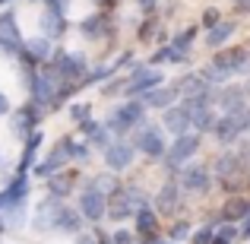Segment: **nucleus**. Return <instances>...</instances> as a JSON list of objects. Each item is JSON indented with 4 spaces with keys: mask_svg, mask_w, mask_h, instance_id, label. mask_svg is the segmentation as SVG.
I'll use <instances>...</instances> for the list:
<instances>
[{
    "mask_svg": "<svg viewBox=\"0 0 250 244\" xmlns=\"http://www.w3.org/2000/svg\"><path fill=\"white\" fill-rule=\"evenodd\" d=\"M177 89H174V83H162L159 89H152V92H146V95L140 98L143 105H146V111H165V108H171V105H177Z\"/></svg>",
    "mask_w": 250,
    "mask_h": 244,
    "instance_id": "a211bd4d",
    "label": "nucleus"
},
{
    "mask_svg": "<svg viewBox=\"0 0 250 244\" xmlns=\"http://www.w3.org/2000/svg\"><path fill=\"white\" fill-rule=\"evenodd\" d=\"M234 241H238V225H231V222H222V225H215L212 241H209V244H234Z\"/></svg>",
    "mask_w": 250,
    "mask_h": 244,
    "instance_id": "4c0bfd02",
    "label": "nucleus"
},
{
    "mask_svg": "<svg viewBox=\"0 0 250 244\" xmlns=\"http://www.w3.org/2000/svg\"><path fill=\"white\" fill-rule=\"evenodd\" d=\"M0 3H6V0H0Z\"/></svg>",
    "mask_w": 250,
    "mask_h": 244,
    "instance_id": "6e6d98bb",
    "label": "nucleus"
},
{
    "mask_svg": "<svg viewBox=\"0 0 250 244\" xmlns=\"http://www.w3.org/2000/svg\"><path fill=\"white\" fill-rule=\"evenodd\" d=\"M234 6H238V13H250V0H234Z\"/></svg>",
    "mask_w": 250,
    "mask_h": 244,
    "instance_id": "603ef678",
    "label": "nucleus"
},
{
    "mask_svg": "<svg viewBox=\"0 0 250 244\" xmlns=\"http://www.w3.org/2000/svg\"><path fill=\"white\" fill-rule=\"evenodd\" d=\"M42 140H44V133L42 130H32L29 136H25V149H22V159H19L16 165V175H29L32 168H35V155H38V146H42Z\"/></svg>",
    "mask_w": 250,
    "mask_h": 244,
    "instance_id": "b1692460",
    "label": "nucleus"
},
{
    "mask_svg": "<svg viewBox=\"0 0 250 244\" xmlns=\"http://www.w3.org/2000/svg\"><path fill=\"white\" fill-rule=\"evenodd\" d=\"M67 200H57V197H44L42 203L35 206V219H32V228L35 232H54V219L61 213V206Z\"/></svg>",
    "mask_w": 250,
    "mask_h": 244,
    "instance_id": "f3484780",
    "label": "nucleus"
},
{
    "mask_svg": "<svg viewBox=\"0 0 250 244\" xmlns=\"http://www.w3.org/2000/svg\"><path fill=\"white\" fill-rule=\"evenodd\" d=\"M73 184H76V175L73 171H57L54 177H48V197H57V200H67L70 197V190H73Z\"/></svg>",
    "mask_w": 250,
    "mask_h": 244,
    "instance_id": "a878e982",
    "label": "nucleus"
},
{
    "mask_svg": "<svg viewBox=\"0 0 250 244\" xmlns=\"http://www.w3.org/2000/svg\"><path fill=\"white\" fill-rule=\"evenodd\" d=\"M89 184H92L95 190H102L104 197H111L117 187H121V181H117V177L111 175V171H104V175H95V177H89Z\"/></svg>",
    "mask_w": 250,
    "mask_h": 244,
    "instance_id": "e433bc0d",
    "label": "nucleus"
},
{
    "mask_svg": "<svg viewBox=\"0 0 250 244\" xmlns=\"http://www.w3.org/2000/svg\"><path fill=\"white\" fill-rule=\"evenodd\" d=\"M234 35V22H228V19H222L219 25H212V29L206 32V44L212 51H219V48H225V42Z\"/></svg>",
    "mask_w": 250,
    "mask_h": 244,
    "instance_id": "7c9ffc66",
    "label": "nucleus"
},
{
    "mask_svg": "<svg viewBox=\"0 0 250 244\" xmlns=\"http://www.w3.org/2000/svg\"><path fill=\"white\" fill-rule=\"evenodd\" d=\"M95 3H98V6H108V3H111V0H95Z\"/></svg>",
    "mask_w": 250,
    "mask_h": 244,
    "instance_id": "864d4df0",
    "label": "nucleus"
},
{
    "mask_svg": "<svg viewBox=\"0 0 250 244\" xmlns=\"http://www.w3.org/2000/svg\"><path fill=\"white\" fill-rule=\"evenodd\" d=\"M165 83V73L162 70H155V67H143L140 73L133 76L127 86H124V98H143L146 92H152V89H159V86Z\"/></svg>",
    "mask_w": 250,
    "mask_h": 244,
    "instance_id": "9b49d317",
    "label": "nucleus"
},
{
    "mask_svg": "<svg viewBox=\"0 0 250 244\" xmlns=\"http://www.w3.org/2000/svg\"><path fill=\"white\" fill-rule=\"evenodd\" d=\"M22 48L29 51V57L38 64V67H42V64H48L51 54H54V48H51L48 38H29V42H22Z\"/></svg>",
    "mask_w": 250,
    "mask_h": 244,
    "instance_id": "c756f323",
    "label": "nucleus"
},
{
    "mask_svg": "<svg viewBox=\"0 0 250 244\" xmlns=\"http://www.w3.org/2000/svg\"><path fill=\"white\" fill-rule=\"evenodd\" d=\"M73 244H95V238H92V235H85V232H80L76 235V241Z\"/></svg>",
    "mask_w": 250,
    "mask_h": 244,
    "instance_id": "3c124183",
    "label": "nucleus"
},
{
    "mask_svg": "<svg viewBox=\"0 0 250 244\" xmlns=\"http://www.w3.org/2000/svg\"><path fill=\"white\" fill-rule=\"evenodd\" d=\"M152 29H155V22H152V19H146V22L140 25V38H143V42H146V38L152 35Z\"/></svg>",
    "mask_w": 250,
    "mask_h": 244,
    "instance_id": "09e8293b",
    "label": "nucleus"
},
{
    "mask_svg": "<svg viewBox=\"0 0 250 244\" xmlns=\"http://www.w3.org/2000/svg\"><path fill=\"white\" fill-rule=\"evenodd\" d=\"M219 216H222V222H241V219H247L250 216V197L244 194H234V197H228L225 200V206L219 209Z\"/></svg>",
    "mask_w": 250,
    "mask_h": 244,
    "instance_id": "5701e85b",
    "label": "nucleus"
},
{
    "mask_svg": "<svg viewBox=\"0 0 250 244\" xmlns=\"http://www.w3.org/2000/svg\"><path fill=\"white\" fill-rule=\"evenodd\" d=\"M146 121V105L140 102V98H130V102H124L121 108H114L108 114V121H104V130H108L114 140H127L130 133H133L140 124Z\"/></svg>",
    "mask_w": 250,
    "mask_h": 244,
    "instance_id": "f03ea898",
    "label": "nucleus"
},
{
    "mask_svg": "<svg viewBox=\"0 0 250 244\" xmlns=\"http://www.w3.org/2000/svg\"><path fill=\"white\" fill-rule=\"evenodd\" d=\"M0 162H3V155H0Z\"/></svg>",
    "mask_w": 250,
    "mask_h": 244,
    "instance_id": "5fc2aeb1",
    "label": "nucleus"
},
{
    "mask_svg": "<svg viewBox=\"0 0 250 244\" xmlns=\"http://www.w3.org/2000/svg\"><path fill=\"white\" fill-rule=\"evenodd\" d=\"M42 38H48V42H57V38H63V32H67V16H63V10H51V6H44L42 13Z\"/></svg>",
    "mask_w": 250,
    "mask_h": 244,
    "instance_id": "4be33fe9",
    "label": "nucleus"
},
{
    "mask_svg": "<svg viewBox=\"0 0 250 244\" xmlns=\"http://www.w3.org/2000/svg\"><path fill=\"white\" fill-rule=\"evenodd\" d=\"M57 73L51 64H42V67L35 70V73L29 76V95L32 102L38 105V108H51V102H54V92H57Z\"/></svg>",
    "mask_w": 250,
    "mask_h": 244,
    "instance_id": "6e6552de",
    "label": "nucleus"
},
{
    "mask_svg": "<svg viewBox=\"0 0 250 244\" xmlns=\"http://www.w3.org/2000/svg\"><path fill=\"white\" fill-rule=\"evenodd\" d=\"M209 67L228 83L231 76H250V48H219Z\"/></svg>",
    "mask_w": 250,
    "mask_h": 244,
    "instance_id": "20e7f679",
    "label": "nucleus"
},
{
    "mask_svg": "<svg viewBox=\"0 0 250 244\" xmlns=\"http://www.w3.org/2000/svg\"><path fill=\"white\" fill-rule=\"evenodd\" d=\"M200 143H203V136H200V133H193V130H190V133H181V136H174V140H171V146L165 149V155H162L168 177H177L181 165H187L196 153H200Z\"/></svg>",
    "mask_w": 250,
    "mask_h": 244,
    "instance_id": "7ed1b4c3",
    "label": "nucleus"
},
{
    "mask_svg": "<svg viewBox=\"0 0 250 244\" xmlns=\"http://www.w3.org/2000/svg\"><path fill=\"white\" fill-rule=\"evenodd\" d=\"M130 219H133V228H136L133 235H140V238H149V235H159V216H155L152 203H143V206H136Z\"/></svg>",
    "mask_w": 250,
    "mask_h": 244,
    "instance_id": "6ab92c4d",
    "label": "nucleus"
},
{
    "mask_svg": "<svg viewBox=\"0 0 250 244\" xmlns=\"http://www.w3.org/2000/svg\"><path fill=\"white\" fill-rule=\"evenodd\" d=\"M196 35H200V29H196V25H187L184 32H177V35L171 38L168 48H171V51H177V54H187V57H190V44L196 42Z\"/></svg>",
    "mask_w": 250,
    "mask_h": 244,
    "instance_id": "72a5a7b5",
    "label": "nucleus"
},
{
    "mask_svg": "<svg viewBox=\"0 0 250 244\" xmlns=\"http://www.w3.org/2000/svg\"><path fill=\"white\" fill-rule=\"evenodd\" d=\"M104 165H108L111 175H121V171H127L130 165L136 159V149L130 146V140H111V146L104 149Z\"/></svg>",
    "mask_w": 250,
    "mask_h": 244,
    "instance_id": "f8f14e48",
    "label": "nucleus"
},
{
    "mask_svg": "<svg viewBox=\"0 0 250 244\" xmlns=\"http://www.w3.org/2000/svg\"><path fill=\"white\" fill-rule=\"evenodd\" d=\"M42 114H44V108H38L35 102L22 105L16 114H10V127H13V133H16V136H29L32 130H38V124H42Z\"/></svg>",
    "mask_w": 250,
    "mask_h": 244,
    "instance_id": "2eb2a0df",
    "label": "nucleus"
},
{
    "mask_svg": "<svg viewBox=\"0 0 250 244\" xmlns=\"http://www.w3.org/2000/svg\"><path fill=\"white\" fill-rule=\"evenodd\" d=\"M177 187L181 194H209L212 190V175L206 162H187L177 171Z\"/></svg>",
    "mask_w": 250,
    "mask_h": 244,
    "instance_id": "1a4fd4ad",
    "label": "nucleus"
},
{
    "mask_svg": "<svg viewBox=\"0 0 250 244\" xmlns=\"http://www.w3.org/2000/svg\"><path fill=\"white\" fill-rule=\"evenodd\" d=\"M48 64L54 67L57 80H63V83L83 86L85 73H89V57H85L83 51H54Z\"/></svg>",
    "mask_w": 250,
    "mask_h": 244,
    "instance_id": "39448f33",
    "label": "nucleus"
},
{
    "mask_svg": "<svg viewBox=\"0 0 250 244\" xmlns=\"http://www.w3.org/2000/svg\"><path fill=\"white\" fill-rule=\"evenodd\" d=\"M104 209H108V197L102 194V190H95L89 181H85V187L80 190V203H76V213L83 216V222H102L104 219Z\"/></svg>",
    "mask_w": 250,
    "mask_h": 244,
    "instance_id": "9d476101",
    "label": "nucleus"
},
{
    "mask_svg": "<svg viewBox=\"0 0 250 244\" xmlns=\"http://www.w3.org/2000/svg\"><path fill=\"white\" fill-rule=\"evenodd\" d=\"M19 48H22V32L16 25V16L6 10V13H0V51L3 54H16Z\"/></svg>",
    "mask_w": 250,
    "mask_h": 244,
    "instance_id": "dca6fc26",
    "label": "nucleus"
},
{
    "mask_svg": "<svg viewBox=\"0 0 250 244\" xmlns=\"http://www.w3.org/2000/svg\"><path fill=\"white\" fill-rule=\"evenodd\" d=\"M231 153H234V165H238V175L250 177V140H238V143L231 146Z\"/></svg>",
    "mask_w": 250,
    "mask_h": 244,
    "instance_id": "f704fd0d",
    "label": "nucleus"
},
{
    "mask_svg": "<svg viewBox=\"0 0 250 244\" xmlns=\"http://www.w3.org/2000/svg\"><path fill=\"white\" fill-rule=\"evenodd\" d=\"M143 203H149L146 197H143V190L140 187H117L114 194L108 197V209H104V219H111V222H127L130 216H133V209L136 206H143Z\"/></svg>",
    "mask_w": 250,
    "mask_h": 244,
    "instance_id": "0eeeda50",
    "label": "nucleus"
},
{
    "mask_svg": "<svg viewBox=\"0 0 250 244\" xmlns=\"http://www.w3.org/2000/svg\"><path fill=\"white\" fill-rule=\"evenodd\" d=\"M212 232H215V228H209V225L190 232V244H209V241H212Z\"/></svg>",
    "mask_w": 250,
    "mask_h": 244,
    "instance_id": "37998d69",
    "label": "nucleus"
},
{
    "mask_svg": "<svg viewBox=\"0 0 250 244\" xmlns=\"http://www.w3.org/2000/svg\"><path fill=\"white\" fill-rule=\"evenodd\" d=\"M80 32H83V38H102V35H111L108 13H95V16L83 19V22H80Z\"/></svg>",
    "mask_w": 250,
    "mask_h": 244,
    "instance_id": "cd10ccee",
    "label": "nucleus"
},
{
    "mask_svg": "<svg viewBox=\"0 0 250 244\" xmlns=\"http://www.w3.org/2000/svg\"><path fill=\"white\" fill-rule=\"evenodd\" d=\"M130 80H127V76H117V80H114V76H111V80H104V95H117V92H124V86H127Z\"/></svg>",
    "mask_w": 250,
    "mask_h": 244,
    "instance_id": "79ce46f5",
    "label": "nucleus"
},
{
    "mask_svg": "<svg viewBox=\"0 0 250 244\" xmlns=\"http://www.w3.org/2000/svg\"><path fill=\"white\" fill-rule=\"evenodd\" d=\"M152 209H155V216H174L177 209H181V187H177V181L171 177V181H165L159 187V194H155V200H152Z\"/></svg>",
    "mask_w": 250,
    "mask_h": 244,
    "instance_id": "4468645a",
    "label": "nucleus"
},
{
    "mask_svg": "<svg viewBox=\"0 0 250 244\" xmlns=\"http://www.w3.org/2000/svg\"><path fill=\"white\" fill-rule=\"evenodd\" d=\"M83 216L76 213L70 203H63L61 206V213H57V219H54V232H67V235H80L83 232Z\"/></svg>",
    "mask_w": 250,
    "mask_h": 244,
    "instance_id": "393cba45",
    "label": "nucleus"
},
{
    "mask_svg": "<svg viewBox=\"0 0 250 244\" xmlns=\"http://www.w3.org/2000/svg\"><path fill=\"white\" fill-rule=\"evenodd\" d=\"M187 61H190L187 54H177V51H171L168 44H162V48H159V51H155V54L146 61V67H155V70H159L162 64H187Z\"/></svg>",
    "mask_w": 250,
    "mask_h": 244,
    "instance_id": "473e14b6",
    "label": "nucleus"
},
{
    "mask_svg": "<svg viewBox=\"0 0 250 244\" xmlns=\"http://www.w3.org/2000/svg\"><path fill=\"white\" fill-rule=\"evenodd\" d=\"M162 130H168L171 136L190 133V114L181 108V105H171V108L162 111Z\"/></svg>",
    "mask_w": 250,
    "mask_h": 244,
    "instance_id": "412c9836",
    "label": "nucleus"
},
{
    "mask_svg": "<svg viewBox=\"0 0 250 244\" xmlns=\"http://www.w3.org/2000/svg\"><path fill=\"white\" fill-rule=\"evenodd\" d=\"M136 3H140V10L146 13V16H152V13H155V6H159V0H136Z\"/></svg>",
    "mask_w": 250,
    "mask_h": 244,
    "instance_id": "de8ad7c7",
    "label": "nucleus"
},
{
    "mask_svg": "<svg viewBox=\"0 0 250 244\" xmlns=\"http://www.w3.org/2000/svg\"><path fill=\"white\" fill-rule=\"evenodd\" d=\"M3 114H10V98L0 92V117H3Z\"/></svg>",
    "mask_w": 250,
    "mask_h": 244,
    "instance_id": "8fccbe9b",
    "label": "nucleus"
},
{
    "mask_svg": "<svg viewBox=\"0 0 250 244\" xmlns=\"http://www.w3.org/2000/svg\"><path fill=\"white\" fill-rule=\"evenodd\" d=\"M67 114H70V121L83 124L85 117L92 114V105H89V102H80V105H70V111H67Z\"/></svg>",
    "mask_w": 250,
    "mask_h": 244,
    "instance_id": "a19ab883",
    "label": "nucleus"
},
{
    "mask_svg": "<svg viewBox=\"0 0 250 244\" xmlns=\"http://www.w3.org/2000/svg\"><path fill=\"white\" fill-rule=\"evenodd\" d=\"M209 175H215L219 181H222V177L238 175V165H234V153H231V146H225L212 162H209Z\"/></svg>",
    "mask_w": 250,
    "mask_h": 244,
    "instance_id": "bb28decb",
    "label": "nucleus"
},
{
    "mask_svg": "<svg viewBox=\"0 0 250 244\" xmlns=\"http://www.w3.org/2000/svg\"><path fill=\"white\" fill-rule=\"evenodd\" d=\"M222 22V10H215V6H209L206 13H203V25H206V32L212 29V25H219Z\"/></svg>",
    "mask_w": 250,
    "mask_h": 244,
    "instance_id": "a18cd8bd",
    "label": "nucleus"
},
{
    "mask_svg": "<svg viewBox=\"0 0 250 244\" xmlns=\"http://www.w3.org/2000/svg\"><path fill=\"white\" fill-rule=\"evenodd\" d=\"M111 140H114V136H111L108 130H104V124H98V127H95V130L89 133V140H85V146H89V149H98V153H104V149L111 146Z\"/></svg>",
    "mask_w": 250,
    "mask_h": 244,
    "instance_id": "c9c22d12",
    "label": "nucleus"
},
{
    "mask_svg": "<svg viewBox=\"0 0 250 244\" xmlns=\"http://www.w3.org/2000/svg\"><path fill=\"white\" fill-rule=\"evenodd\" d=\"M238 105H247L244 86L225 83V86H215V89H212V108H215V114H225V111L238 108Z\"/></svg>",
    "mask_w": 250,
    "mask_h": 244,
    "instance_id": "ddd939ff",
    "label": "nucleus"
},
{
    "mask_svg": "<svg viewBox=\"0 0 250 244\" xmlns=\"http://www.w3.org/2000/svg\"><path fill=\"white\" fill-rule=\"evenodd\" d=\"M247 133H250V102L225 111V114H219L215 124H212V136H215V143H219V149L234 146V143L244 140Z\"/></svg>",
    "mask_w": 250,
    "mask_h": 244,
    "instance_id": "f257e3e1",
    "label": "nucleus"
},
{
    "mask_svg": "<svg viewBox=\"0 0 250 244\" xmlns=\"http://www.w3.org/2000/svg\"><path fill=\"white\" fill-rule=\"evenodd\" d=\"M187 238H190V222L187 219H177L174 225L168 228V241L177 244V241H187Z\"/></svg>",
    "mask_w": 250,
    "mask_h": 244,
    "instance_id": "ea45409f",
    "label": "nucleus"
},
{
    "mask_svg": "<svg viewBox=\"0 0 250 244\" xmlns=\"http://www.w3.org/2000/svg\"><path fill=\"white\" fill-rule=\"evenodd\" d=\"M215 108H203V111H193V114H190V130H193V133H212V124H215Z\"/></svg>",
    "mask_w": 250,
    "mask_h": 244,
    "instance_id": "2f4dec72",
    "label": "nucleus"
},
{
    "mask_svg": "<svg viewBox=\"0 0 250 244\" xmlns=\"http://www.w3.org/2000/svg\"><path fill=\"white\" fill-rule=\"evenodd\" d=\"M67 165H70V162H67V155H63V149H61V146H54V149H51V153L44 155L42 162H35L32 175H35V177H42V181H48V177H54L57 171H63Z\"/></svg>",
    "mask_w": 250,
    "mask_h": 244,
    "instance_id": "aec40b11",
    "label": "nucleus"
},
{
    "mask_svg": "<svg viewBox=\"0 0 250 244\" xmlns=\"http://www.w3.org/2000/svg\"><path fill=\"white\" fill-rule=\"evenodd\" d=\"M238 241H250V216H247V219H241V225H238Z\"/></svg>",
    "mask_w": 250,
    "mask_h": 244,
    "instance_id": "49530a36",
    "label": "nucleus"
},
{
    "mask_svg": "<svg viewBox=\"0 0 250 244\" xmlns=\"http://www.w3.org/2000/svg\"><path fill=\"white\" fill-rule=\"evenodd\" d=\"M57 146L63 149V155H67V162H76V165H85L89 162V153L92 149L85 146V143H80V140H73V136H63Z\"/></svg>",
    "mask_w": 250,
    "mask_h": 244,
    "instance_id": "c85d7f7f",
    "label": "nucleus"
},
{
    "mask_svg": "<svg viewBox=\"0 0 250 244\" xmlns=\"http://www.w3.org/2000/svg\"><path fill=\"white\" fill-rule=\"evenodd\" d=\"M247 181L250 177H244V175H231V177H222L219 187L225 190L228 197H234V194H241V190H247Z\"/></svg>",
    "mask_w": 250,
    "mask_h": 244,
    "instance_id": "58836bf2",
    "label": "nucleus"
},
{
    "mask_svg": "<svg viewBox=\"0 0 250 244\" xmlns=\"http://www.w3.org/2000/svg\"><path fill=\"white\" fill-rule=\"evenodd\" d=\"M130 146H133L136 153H143L146 159H162L165 149H168L165 130H162L159 124H152V121H143L140 127L133 130V136H130Z\"/></svg>",
    "mask_w": 250,
    "mask_h": 244,
    "instance_id": "423d86ee",
    "label": "nucleus"
},
{
    "mask_svg": "<svg viewBox=\"0 0 250 244\" xmlns=\"http://www.w3.org/2000/svg\"><path fill=\"white\" fill-rule=\"evenodd\" d=\"M111 244H136V235L127 228H117V232H111Z\"/></svg>",
    "mask_w": 250,
    "mask_h": 244,
    "instance_id": "c03bdc74",
    "label": "nucleus"
}]
</instances>
